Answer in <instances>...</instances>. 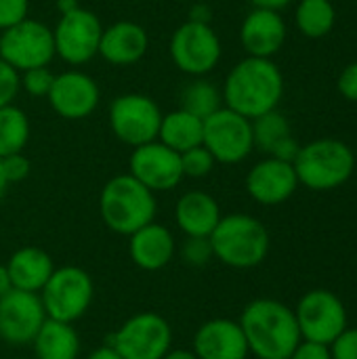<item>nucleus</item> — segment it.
<instances>
[{
	"label": "nucleus",
	"mask_w": 357,
	"mask_h": 359,
	"mask_svg": "<svg viewBox=\"0 0 357 359\" xmlns=\"http://www.w3.org/2000/svg\"><path fill=\"white\" fill-rule=\"evenodd\" d=\"M168 55L179 72L200 78L217 69L223 57V44L210 23L187 19L173 32Z\"/></svg>",
	"instance_id": "nucleus-6"
},
{
	"label": "nucleus",
	"mask_w": 357,
	"mask_h": 359,
	"mask_svg": "<svg viewBox=\"0 0 357 359\" xmlns=\"http://www.w3.org/2000/svg\"><path fill=\"white\" fill-rule=\"evenodd\" d=\"M295 23L305 38H324L335 29L337 8L332 0H299Z\"/></svg>",
	"instance_id": "nucleus-26"
},
{
	"label": "nucleus",
	"mask_w": 357,
	"mask_h": 359,
	"mask_svg": "<svg viewBox=\"0 0 357 359\" xmlns=\"http://www.w3.org/2000/svg\"><path fill=\"white\" fill-rule=\"evenodd\" d=\"M46 320L40 294L8 290L0 297V341L11 347L32 345Z\"/></svg>",
	"instance_id": "nucleus-15"
},
{
	"label": "nucleus",
	"mask_w": 357,
	"mask_h": 359,
	"mask_svg": "<svg viewBox=\"0 0 357 359\" xmlns=\"http://www.w3.org/2000/svg\"><path fill=\"white\" fill-rule=\"evenodd\" d=\"M297 324L305 341L330 345L347 328V311L337 294L330 290L307 292L297 311Z\"/></svg>",
	"instance_id": "nucleus-13"
},
{
	"label": "nucleus",
	"mask_w": 357,
	"mask_h": 359,
	"mask_svg": "<svg viewBox=\"0 0 357 359\" xmlns=\"http://www.w3.org/2000/svg\"><path fill=\"white\" fill-rule=\"evenodd\" d=\"M191 2H196V0H191Z\"/></svg>",
	"instance_id": "nucleus-47"
},
{
	"label": "nucleus",
	"mask_w": 357,
	"mask_h": 359,
	"mask_svg": "<svg viewBox=\"0 0 357 359\" xmlns=\"http://www.w3.org/2000/svg\"><path fill=\"white\" fill-rule=\"evenodd\" d=\"M162 359H198V355L187 349H170Z\"/></svg>",
	"instance_id": "nucleus-44"
},
{
	"label": "nucleus",
	"mask_w": 357,
	"mask_h": 359,
	"mask_svg": "<svg viewBox=\"0 0 357 359\" xmlns=\"http://www.w3.org/2000/svg\"><path fill=\"white\" fill-rule=\"evenodd\" d=\"M299 149H301V145H299V141L290 135V137H286L284 141H280L276 147H274V151L269 154L271 158H278V160H284V162H295V158H297V154H299Z\"/></svg>",
	"instance_id": "nucleus-39"
},
{
	"label": "nucleus",
	"mask_w": 357,
	"mask_h": 359,
	"mask_svg": "<svg viewBox=\"0 0 357 359\" xmlns=\"http://www.w3.org/2000/svg\"><path fill=\"white\" fill-rule=\"evenodd\" d=\"M19 90H21L19 72L13 69L6 61L0 59V107L15 103Z\"/></svg>",
	"instance_id": "nucleus-33"
},
{
	"label": "nucleus",
	"mask_w": 357,
	"mask_h": 359,
	"mask_svg": "<svg viewBox=\"0 0 357 359\" xmlns=\"http://www.w3.org/2000/svg\"><path fill=\"white\" fill-rule=\"evenodd\" d=\"M128 175H133L154 194L170 191L185 179L181 154L158 139L133 147L128 158Z\"/></svg>",
	"instance_id": "nucleus-14"
},
{
	"label": "nucleus",
	"mask_w": 357,
	"mask_h": 359,
	"mask_svg": "<svg viewBox=\"0 0 357 359\" xmlns=\"http://www.w3.org/2000/svg\"><path fill=\"white\" fill-rule=\"evenodd\" d=\"M179 257L189 267H204L215 259L213 246L208 238H187L179 246Z\"/></svg>",
	"instance_id": "nucleus-31"
},
{
	"label": "nucleus",
	"mask_w": 357,
	"mask_h": 359,
	"mask_svg": "<svg viewBox=\"0 0 357 359\" xmlns=\"http://www.w3.org/2000/svg\"><path fill=\"white\" fill-rule=\"evenodd\" d=\"M179 107L206 120L208 116H213L217 109L223 107L221 88L215 82H210L206 76L194 78L189 84L183 86L179 95Z\"/></svg>",
	"instance_id": "nucleus-27"
},
{
	"label": "nucleus",
	"mask_w": 357,
	"mask_h": 359,
	"mask_svg": "<svg viewBox=\"0 0 357 359\" xmlns=\"http://www.w3.org/2000/svg\"><path fill=\"white\" fill-rule=\"evenodd\" d=\"M238 324L246 337L248 351L259 359H290L301 343L297 316L280 301H252L242 311Z\"/></svg>",
	"instance_id": "nucleus-2"
},
{
	"label": "nucleus",
	"mask_w": 357,
	"mask_h": 359,
	"mask_svg": "<svg viewBox=\"0 0 357 359\" xmlns=\"http://www.w3.org/2000/svg\"><path fill=\"white\" fill-rule=\"evenodd\" d=\"M330 345L332 359H357V328H345Z\"/></svg>",
	"instance_id": "nucleus-36"
},
{
	"label": "nucleus",
	"mask_w": 357,
	"mask_h": 359,
	"mask_svg": "<svg viewBox=\"0 0 357 359\" xmlns=\"http://www.w3.org/2000/svg\"><path fill=\"white\" fill-rule=\"evenodd\" d=\"M292 166L299 185L314 191H328L351 179L356 170V154L341 139H316L301 145Z\"/></svg>",
	"instance_id": "nucleus-5"
},
{
	"label": "nucleus",
	"mask_w": 357,
	"mask_h": 359,
	"mask_svg": "<svg viewBox=\"0 0 357 359\" xmlns=\"http://www.w3.org/2000/svg\"><path fill=\"white\" fill-rule=\"evenodd\" d=\"M204 137V120L177 107L168 114H162L158 141L168 145L170 149L183 154L191 147L202 145Z\"/></svg>",
	"instance_id": "nucleus-25"
},
{
	"label": "nucleus",
	"mask_w": 357,
	"mask_h": 359,
	"mask_svg": "<svg viewBox=\"0 0 357 359\" xmlns=\"http://www.w3.org/2000/svg\"><path fill=\"white\" fill-rule=\"evenodd\" d=\"M177 252L175 236L166 225L156 221L128 236V257L143 271L164 269Z\"/></svg>",
	"instance_id": "nucleus-21"
},
{
	"label": "nucleus",
	"mask_w": 357,
	"mask_h": 359,
	"mask_svg": "<svg viewBox=\"0 0 357 359\" xmlns=\"http://www.w3.org/2000/svg\"><path fill=\"white\" fill-rule=\"evenodd\" d=\"M252 6H259V8H274V11H282L286 8L292 0H248Z\"/></svg>",
	"instance_id": "nucleus-42"
},
{
	"label": "nucleus",
	"mask_w": 357,
	"mask_h": 359,
	"mask_svg": "<svg viewBox=\"0 0 357 359\" xmlns=\"http://www.w3.org/2000/svg\"><path fill=\"white\" fill-rule=\"evenodd\" d=\"M0 162H2V172H4V177H6L8 185L27 179V175H29V170H32V164H29V160L23 156V151L4 156V158H0Z\"/></svg>",
	"instance_id": "nucleus-35"
},
{
	"label": "nucleus",
	"mask_w": 357,
	"mask_h": 359,
	"mask_svg": "<svg viewBox=\"0 0 357 359\" xmlns=\"http://www.w3.org/2000/svg\"><path fill=\"white\" fill-rule=\"evenodd\" d=\"M202 145L217 164H240L255 151L252 122L223 105L204 120Z\"/></svg>",
	"instance_id": "nucleus-11"
},
{
	"label": "nucleus",
	"mask_w": 357,
	"mask_h": 359,
	"mask_svg": "<svg viewBox=\"0 0 357 359\" xmlns=\"http://www.w3.org/2000/svg\"><path fill=\"white\" fill-rule=\"evenodd\" d=\"M8 290H13V284H11V276H8V269L6 265L0 263V297L6 294Z\"/></svg>",
	"instance_id": "nucleus-43"
},
{
	"label": "nucleus",
	"mask_w": 357,
	"mask_h": 359,
	"mask_svg": "<svg viewBox=\"0 0 357 359\" xmlns=\"http://www.w3.org/2000/svg\"><path fill=\"white\" fill-rule=\"evenodd\" d=\"M86 359H122L120 358V353L112 347V345H101V347H97L90 355Z\"/></svg>",
	"instance_id": "nucleus-41"
},
{
	"label": "nucleus",
	"mask_w": 357,
	"mask_h": 359,
	"mask_svg": "<svg viewBox=\"0 0 357 359\" xmlns=\"http://www.w3.org/2000/svg\"><path fill=\"white\" fill-rule=\"evenodd\" d=\"M15 359H19V358H15ZM21 359H23V358H21Z\"/></svg>",
	"instance_id": "nucleus-48"
},
{
	"label": "nucleus",
	"mask_w": 357,
	"mask_h": 359,
	"mask_svg": "<svg viewBox=\"0 0 357 359\" xmlns=\"http://www.w3.org/2000/svg\"><path fill=\"white\" fill-rule=\"evenodd\" d=\"M191 21H200V23H210L213 19V8L206 0H196L189 8V17Z\"/></svg>",
	"instance_id": "nucleus-40"
},
{
	"label": "nucleus",
	"mask_w": 357,
	"mask_h": 359,
	"mask_svg": "<svg viewBox=\"0 0 357 359\" xmlns=\"http://www.w3.org/2000/svg\"><path fill=\"white\" fill-rule=\"evenodd\" d=\"M221 217L219 202L202 189L185 191L175 204L177 227L187 238H210Z\"/></svg>",
	"instance_id": "nucleus-22"
},
{
	"label": "nucleus",
	"mask_w": 357,
	"mask_h": 359,
	"mask_svg": "<svg viewBox=\"0 0 357 359\" xmlns=\"http://www.w3.org/2000/svg\"><path fill=\"white\" fill-rule=\"evenodd\" d=\"M101 34L103 23L99 15L84 6L59 15V21L53 27L55 57L72 67L86 65L99 55Z\"/></svg>",
	"instance_id": "nucleus-9"
},
{
	"label": "nucleus",
	"mask_w": 357,
	"mask_h": 359,
	"mask_svg": "<svg viewBox=\"0 0 357 359\" xmlns=\"http://www.w3.org/2000/svg\"><path fill=\"white\" fill-rule=\"evenodd\" d=\"M78 6H80V2H78V0H57L59 15H63V13H69V11H74V8H78Z\"/></svg>",
	"instance_id": "nucleus-45"
},
{
	"label": "nucleus",
	"mask_w": 357,
	"mask_h": 359,
	"mask_svg": "<svg viewBox=\"0 0 357 359\" xmlns=\"http://www.w3.org/2000/svg\"><path fill=\"white\" fill-rule=\"evenodd\" d=\"M181 166H183V177L204 179L213 172L217 162L204 145H198L181 154Z\"/></svg>",
	"instance_id": "nucleus-30"
},
{
	"label": "nucleus",
	"mask_w": 357,
	"mask_h": 359,
	"mask_svg": "<svg viewBox=\"0 0 357 359\" xmlns=\"http://www.w3.org/2000/svg\"><path fill=\"white\" fill-rule=\"evenodd\" d=\"M46 101L59 118L84 120L99 107L101 88L90 74L82 69H67L55 74Z\"/></svg>",
	"instance_id": "nucleus-16"
},
{
	"label": "nucleus",
	"mask_w": 357,
	"mask_h": 359,
	"mask_svg": "<svg viewBox=\"0 0 357 359\" xmlns=\"http://www.w3.org/2000/svg\"><path fill=\"white\" fill-rule=\"evenodd\" d=\"M149 48V36L137 21L120 19L103 27L99 42V57L116 67H128L139 63Z\"/></svg>",
	"instance_id": "nucleus-19"
},
{
	"label": "nucleus",
	"mask_w": 357,
	"mask_h": 359,
	"mask_svg": "<svg viewBox=\"0 0 357 359\" xmlns=\"http://www.w3.org/2000/svg\"><path fill=\"white\" fill-rule=\"evenodd\" d=\"M0 34H2V32H0Z\"/></svg>",
	"instance_id": "nucleus-49"
},
{
	"label": "nucleus",
	"mask_w": 357,
	"mask_h": 359,
	"mask_svg": "<svg viewBox=\"0 0 357 359\" xmlns=\"http://www.w3.org/2000/svg\"><path fill=\"white\" fill-rule=\"evenodd\" d=\"M194 353L198 359H246L248 343L238 322L217 318L204 322L194 334Z\"/></svg>",
	"instance_id": "nucleus-20"
},
{
	"label": "nucleus",
	"mask_w": 357,
	"mask_h": 359,
	"mask_svg": "<svg viewBox=\"0 0 357 359\" xmlns=\"http://www.w3.org/2000/svg\"><path fill=\"white\" fill-rule=\"evenodd\" d=\"M0 59L19 74L32 67L50 65L55 59L53 29L32 17L4 29L0 34Z\"/></svg>",
	"instance_id": "nucleus-12"
},
{
	"label": "nucleus",
	"mask_w": 357,
	"mask_h": 359,
	"mask_svg": "<svg viewBox=\"0 0 357 359\" xmlns=\"http://www.w3.org/2000/svg\"><path fill=\"white\" fill-rule=\"evenodd\" d=\"M29 17V0H0V32Z\"/></svg>",
	"instance_id": "nucleus-34"
},
{
	"label": "nucleus",
	"mask_w": 357,
	"mask_h": 359,
	"mask_svg": "<svg viewBox=\"0 0 357 359\" xmlns=\"http://www.w3.org/2000/svg\"><path fill=\"white\" fill-rule=\"evenodd\" d=\"M6 269H8L13 288L38 294L48 282V278L53 276L55 263L46 250L36 248V246H23L11 255Z\"/></svg>",
	"instance_id": "nucleus-23"
},
{
	"label": "nucleus",
	"mask_w": 357,
	"mask_h": 359,
	"mask_svg": "<svg viewBox=\"0 0 357 359\" xmlns=\"http://www.w3.org/2000/svg\"><path fill=\"white\" fill-rule=\"evenodd\" d=\"M337 88H339L341 97L357 103V61L343 67V72L339 74V80H337Z\"/></svg>",
	"instance_id": "nucleus-37"
},
{
	"label": "nucleus",
	"mask_w": 357,
	"mask_h": 359,
	"mask_svg": "<svg viewBox=\"0 0 357 359\" xmlns=\"http://www.w3.org/2000/svg\"><path fill=\"white\" fill-rule=\"evenodd\" d=\"M36 359H78L80 337L74 324L46 318L36 339L32 341Z\"/></svg>",
	"instance_id": "nucleus-24"
},
{
	"label": "nucleus",
	"mask_w": 357,
	"mask_h": 359,
	"mask_svg": "<svg viewBox=\"0 0 357 359\" xmlns=\"http://www.w3.org/2000/svg\"><path fill=\"white\" fill-rule=\"evenodd\" d=\"M244 185L255 202L263 206H278L292 198L299 187V179L290 162L267 156L248 170Z\"/></svg>",
	"instance_id": "nucleus-18"
},
{
	"label": "nucleus",
	"mask_w": 357,
	"mask_h": 359,
	"mask_svg": "<svg viewBox=\"0 0 357 359\" xmlns=\"http://www.w3.org/2000/svg\"><path fill=\"white\" fill-rule=\"evenodd\" d=\"M29 135V118L19 105L11 103L0 107V158L23 151Z\"/></svg>",
	"instance_id": "nucleus-28"
},
{
	"label": "nucleus",
	"mask_w": 357,
	"mask_h": 359,
	"mask_svg": "<svg viewBox=\"0 0 357 359\" xmlns=\"http://www.w3.org/2000/svg\"><path fill=\"white\" fill-rule=\"evenodd\" d=\"M107 120L112 135L120 143L128 147H139L158 139L162 109L149 95L124 93L109 103Z\"/></svg>",
	"instance_id": "nucleus-8"
},
{
	"label": "nucleus",
	"mask_w": 357,
	"mask_h": 359,
	"mask_svg": "<svg viewBox=\"0 0 357 359\" xmlns=\"http://www.w3.org/2000/svg\"><path fill=\"white\" fill-rule=\"evenodd\" d=\"M122 359H162L173 345V328L160 313L141 311L128 318L109 343Z\"/></svg>",
	"instance_id": "nucleus-10"
},
{
	"label": "nucleus",
	"mask_w": 357,
	"mask_h": 359,
	"mask_svg": "<svg viewBox=\"0 0 357 359\" xmlns=\"http://www.w3.org/2000/svg\"><path fill=\"white\" fill-rule=\"evenodd\" d=\"M290 359H332L328 345L322 343H314V341H305L299 343L297 349L292 351Z\"/></svg>",
	"instance_id": "nucleus-38"
},
{
	"label": "nucleus",
	"mask_w": 357,
	"mask_h": 359,
	"mask_svg": "<svg viewBox=\"0 0 357 359\" xmlns=\"http://www.w3.org/2000/svg\"><path fill=\"white\" fill-rule=\"evenodd\" d=\"M252 122V139H255V147H259L261 151H265L267 156L274 151V147L284 141L286 137L292 135L290 122L284 114H280L278 109H271Z\"/></svg>",
	"instance_id": "nucleus-29"
},
{
	"label": "nucleus",
	"mask_w": 357,
	"mask_h": 359,
	"mask_svg": "<svg viewBox=\"0 0 357 359\" xmlns=\"http://www.w3.org/2000/svg\"><path fill=\"white\" fill-rule=\"evenodd\" d=\"M288 36V27L280 11L252 6L240 25V44L248 57L274 59Z\"/></svg>",
	"instance_id": "nucleus-17"
},
{
	"label": "nucleus",
	"mask_w": 357,
	"mask_h": 359,
	"mask_svg": "<svg viewBox=\"0 0 357 359\" xmlns=\"http://www.w3.org/2000/svg\"><path fill=\"white\" fill-rule=\"evenodd\" d=\"M93 297V278L76 265L55 267L53 276L40 290V301L46 318L67 324L78 322L90 309Z\"/></svg>",
	"instance_id": "nucleus-7"
},
{
	"label": "nucleus",
	"mask_w": 357,
	"mask_h": 359,
	"mask_svg": "<svg viewBox=\"0 0 357 359\" xmlns=\"http://www.w3.org/2000/svg\"><path fill=\"white\" fill-rule=\"evenodd\" d=\"M6 189H8V181H6V177H4V172H2V162H0V202H2V198L6 196Z\"/></svg>",
	"instance_id": "nucleus-46"
},
{
	"label": "nucleus",
	"mask_w": 357,
	"mask_h": 359,
	"mask_svg": "<svg viewBox=\"0 0 357 359\" xmlns=\"http://www.w3.org/2000/svg\"><path fill=\"white\" fill-rule=\"evenodd\" d=\"M158 200L133 175L112 177L99 196V215L105 227L118 236H130L156 219Z\"/></svg>",
	"instance_id": "nucleus-3"
},
{
	"label": "nucleus",
	"mask_w": 357,
	"mask_h": 359,
	"mask_svg": "<svg viewBox=\"0 0 357 359\" xmlns=\"http://www.w3.org/2000/svg\"><path fill=\"white\" fill-rule=\"evenodd\" d=\"M55 74L50 72V67H32L19 74V82H21V90H25L29 97H44L48 95L50 86H53Z\"/></svg>",
	"instance_id": "nucleus-32"
},
{
	"label": "nucleus",
	"mask_w": 357,
	"mask_h": 359,
	"mask_svg": "<svg viewBox=\"0 0 357 359\" xmlns=\"http://www.w3.org/2000/svg\"><path fill=\"white\" fill-rule=\"evenodd\" d=\"M221 95L225 107L255 120L278 109L284 97V76L274 59L246 55L227 72Z\"/></svg>",
	"instance_id": "nucleus-1"
},
{
	"label": "nucleus",
	"mask_w": 357,
	"mask_h": 359,
	"mask_svg": "<svg viewBox=\"0 0 357 359\" xmlns=\"http://www.w3.org/2000/svg\"><path fill=\"white\" fill-rule=\"evenodd\" d=\"M208 240L215 259L234 269L257 267L265 261L269 252L267 227L259 219L242 212L221 217Z\"/></svg>",
	"instance_id": "nucleus-4"
}]
</instances>
